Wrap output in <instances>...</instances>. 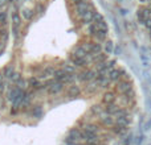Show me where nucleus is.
Masks as SVG:
<instances>
[{
    "label": "nucleus",
    "mask_w": 151,
    "mask_h": 145,
    "mask_svg": "<svg viewBox=\"0 0 151 145\" xmlns=\"http://www.w3.org/2000/svg\"><path fill=\"white\" fill-rule=\"evenodd\" d=\"M137 107L125 70H94L41 83L0 78V145H125Z\"/></svg>",
    "instance_id": "f257e3e1"
},
{
    "label": "nucleus",
    "mask_w": 151,
    "mask_h": 145,
    "mask_svg": "<svg viewBox=\"0 0 151 145\" xmlns=\"http://www.w3.org/2000/svg\"><path fill=\"white\" fill-rule=\"evenodd\" d=\"M8 75L25 83L74 77L109 62L110 34L93 0H16Z\"/></svg>",
    "instance_id": "f03ea898"
},
{
    "label": "nucleus",
    "mask_w": 151,
    "mask_h": 145,
    "mask_svg": "<svg viewBox=\"0 0 151 145\" xmlns=\"http://www.w3.org/2000/svg\"><path fill=\"white\" fill-rule=\"evenodd\" d=\"M137 15H138L139 24L151 46V0H138Z\"/></svg>",
    "instance_id": "7ed1b4c3"
}]
</instances>
